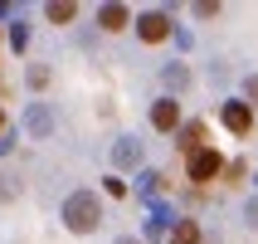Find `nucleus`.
Masks as SVG:
<instances>
[{"instance_id":"1","label":"nucleus","mask_w":258,"mask_h":244,"mask_svg":"<svg viewBox=\"0 0 258 244\" xmlns=\"http://www.w3.org/2000/svg\"><path fill=\"white\" fill-rule=\"evenodd\" d=\"M63 225H69L73 234H93L102 225V201L93 190H73L69 201H63Z\"/></svg>"},{"instance_id":"2","label":"nucleus","mask_w":258,"mask_h":244,"mask_svg":"<svg viewBox=\"0 0 258 244\" xmlns=\"http://www.w3.org/2000/svg\"><path fill=\"white\" fill-rule=\"evenodd\" d=\"M185 171H190V181H215V176H224V157H219L215 147H200L195 157H185Z\"/></svg>"},{"instance_id":"3","label":"nucleus","mask_w":258,"mask_h":244,"mask_svg":"<svg viewBox=\"0 0 258 244\" xmlns=\"http://www.w3.org/2000/svg\"><path fill=\"white\" fill-rule=\"evenodd\" d=\"M137 39H142V44L171 39V15H166V10H146V15H137Z\"/></svg>"},{"instance_id":"4","label":"nucleus","mask_w":258,"mask_h":244,"mask_svg":"<svg viewBox=\"0 0 258 244\" xmlns=\"http://www.w3.org/2000/svg\"><path fill=\"white\" fill-rule=\"evenodd\" d=\"M219 122H224L234 137H248V132H253V108H248L244 98H229L224 108H219Z\"/></svg>"},{"instance_id":"5","label":"nucleus","mask_w":258,"mask_h":244,"mask_svg":"<svg viewBox=\"0 0 258 244\" xmlns=\"http://www.w3.org/2000/svg\"><path fill=\"white\" fill-rule=\"evenodd\" d=\"M151 127L156 132H180L185 122H180V103L175 98H156L151 103Z\"/></svg>"},{"instance_id":"6","label":"nucleus","mask_w":258,"mask_h":244,"mask_svg":"<svg viewBox=\"0 0 258 244\" xmlns=\"http://www.w3.org/2000/svg\"><path fill=\"white\" fill-rule=\"evenodd\" d=\"M20 122H25L29 137H49V132H54V108H49V103H29Z\"/></svg>"},{"instance_id":"7","label":"nucleus","mask_w":258,"mask_h":244,"mask_svg":"<svg viewBox=\"0 0 258 244\" xmlns=\"http://www.w3.org/2000/svg\"><path fill=\"white\" fill-rule=\"evenodd\" d=\"M112 166H117V171L142 166V142H137V137H117V142H112Z\"/></svg>"},{"instance_id":"8","label":"nucleus","mask_w":258,"mask_h":244,"mask_svg":"<svg viewBox=\"0 0 258 244\" xmlns=\"http://www.w3.org/2000/svg\"><path fill=\"white\" fill-rule=\"evenodd\" d=\"M98 25L107 29V34H117V29L137 25V20H132V10H127V5H117V0H107V5H98Z\"/></svg>"},{"instance_id":"9","label":"nucleus","mask_w":258,"mask_h":244,"mask_svg":"<svg viewBox=\"0 0 258 244\" xmlns=\"http://www.w3.org/2000/svg\"><path fill=\"white\" fill-rule=\"evenodd\" d=\"M161 88H166V98L185 93V88H190V69H185V64H166V69H161Z\"/></svg>"},{"instance_id":"10","label":"nucleus","mask_w":258,"mask_h":244,"mask_svg":"<svg viewBox=\"0 0 258 244\" xmlns=\"http://www.w3.org/2000/svg\"><path fill=\"white\" fill-rule=\"evenodd\" d=\"M180 152H185V157H195V152H200V147H210L205 142V122H185V127H180Z\"/></svg>"},{"instance_id":"11","label":"nucleus","mask_w":258,"mask_h":244,"mask_svg":"<svg viewBox=\"0 0 258 244\" xmlns=\"http://www.w3.org/2000/svg\"><path fill=\"white\" fill-rule=\"evenodd\" d=\"M205 234H200V225L195 220H175L171 225V244H200Z\"/></svg>"},{"instance_id":"12","label":"nucleus","mask_w":258,"mask_h":244,"mask_svg":"<svg viewBox=\"0 0 258 244\" xmlns=\"http://www.w3.org/2000/svg\"><path fill=\"white\" fill-rule=\"evenodd\" d=\"M49 20H54V25H73V20H78V5H73V0H49Z\"/></svg>"},{"instance_id":"13","label":"nucleus","mask_w":258,"mask_h":244,"mask_svg":"<svg viewBox=\"0 0 258 244\" xmlns=\"http://www.w3.org/2000/svg\"><path fill=\"white\" fill-rule=\"evenodd\" d=\"M137 190L156 205V196H161V171H142V176H137Z\"/></svg>"},{"instance_id":"14","label":"nucleus","mask_w":258,"mask_h":244,"mask_svg":"<svg viewBox=\"0 0 258 244\" xmlns=\"http://www.w3.org/2000/svg\"><path fill=\"white\" fill-rule=\"evenodd\" d=\"M5 39H10V49H15V54H25V44H29V25H20V20H15Z\"/></svg>"},{"instance_id":"15","label":"nucleus","mask_w":258,"mask_h":244,"mask_svg":"<svg viewBox=\"0 0 258 244\" xmlns=\"http://www.w3.org/2000/svg\"><path fill=\"white\" fill-rule=\"evenodd\" d=\"M25 78H29V88H44V83H49V69H44V64H29Z\"/></svg>"},{"instance_id":"16","label":"nucleus","mask_w":258,"mask_h":244,"mask_svg":"<svg viewBox=\"0 0 258 244\" xmlns=\"http://www.w3.org/2000/svg\"><path fill=\"white\" fill-rule=\"evenodd\" d=\"M102 190H107V196H117V201H122V196H127V181H122V176H107V181H102Z\"/></svg>"},{"instance_id":"17","label":"nucleus","mask_w":258,"mask_h":244,"mask_svg":"<svg viewBox=\"0 0 258 244\" xmlns=\"http://www.w3.org/2000/svg\"><path fill=\"white\" fill-rule=\"evenodd\" d=\"M244 103H248V108L258 103V73H248V78H244Z\"/></svg>"},{"instance_id":"18","label":"nucleus","mask_w":258,"mask_h":244,"mask_svg":"<svg viewBox=\"0 0 258 244\" xmlns=\"http://www.w3.org/2000/svg\"><path fill=\"white\" fill-rule=\"evenodd\" d=\"M244 220L258 230V196H248V201H244Z\"/></svg>"},{"instance_id":"19","label":"nucleus","mask_w":258,"mask_h":244,"mask_svg":"<svg viewBox=\"0 0 258 244\" xmlns=\"http://www.w3.org/2000/svg\"><path fill=\"white\" fill-rule=\"evenodd\" d=\"M195 15H200V20H215L219 5H215V0H200V5H195Z\"/></svg>"},{"instance_id":"20","label":"nucleus","mask_w":258,"mask_h":244,"mask_svg":"<svg viewBox=\"0 0 258 244\" xmlns=\"http://www.w3.org/2000/svg\"><path fill=\"white\" fill-rule=\"evenodd\" d=\"M10 147H15V132H5V137H0V157H5Z\"/></svg>"},{"instance_id":"21","label":"nucleus","mask_w":258,"mask_h":244,"mask_svg":"<svg viewBox=\"0 0 258 244\" xmlns=\"http://www.w3.org/2000/svg\"><path fill=\"white\" fill-rule=\"evenodd\" d=\"M112 244H142V239H132V234H117V239Z\"/></svg>"},{"instance_id":"22","label":"nucleus","mask_w":258,"mask_h":244,"mask_svg":"<svg viewBox=\"0 0 258 244\" xmlns=\"http://www.w3.org/2000/svg\"><path fill=\"white\" fill-rule=\"evenodd\" d=\"M0 137H5V108H0Z\"/></svg>"},{"instance_id":"23","label":"nucleus","mask_w":258,"mask_h":244,"mask_svg":"<svg viewBox=\"0 0 258 244\" xmlns=\"http://www.w3.org/2000/svg\"><path fill=\"white\" fill-rule=\"evenodd\" d=\"M253 181H258V176H253Z\"/></svg>"}]
</instances>
